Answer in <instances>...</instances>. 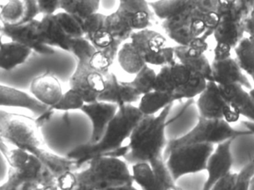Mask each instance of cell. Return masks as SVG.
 <instances>
[{"mask_svg":"<svg viewBox=\"0 0 254 190\" xmlns=\"http://www.w3.org/2000/svg\"><path fill=\"white\" fill-rule=\"evenodd\" d=\"M173 104L163 109L157 116L142 117L128 138V152L123 158L130 165L137 163L149 164L161 190H176L164 157L168 141L166 136V119Z\"/></svg>","mask_w":254,"mask_h":190,"instance_id":"cell-1","label":"cell"},{"mask_svg":"<svg viewBox=\"0 0 254 190\" xmlns=\"http://www.w3.org/2000/svg\"><path fill=\"white\" fill-rule=\"evenodd\" d=\"M37 119L20 113L0 110V138L40 159L57 179L68 172H77V161L61 156L45 148Z\"/></svg>","mask_w":254,"mask_h":190,"instance_id":"cell-2","label":"cell"},{"mask_svg":"<svg viewBox=\"0 0 254 190\" xmlns=\"http://www.w3.org/2000/svg\"><path fill=\"white\" fill-rule=\"evenodd\" d=\"M143 116L138 107L133 104L121 106L99 143L80 146L70 153L68 158L77 161L81 169L94 157L111 156L115 151L125 146V141L128 140Z\"/></svg>","mask_w":254,"mask_h":190,"instance_id":"cell-3","label":"cell"},{"mask_svg":"<svg viewBox=\"0 0 254 190\" xmlns=\"http://www.w3.org/2000/svg\"><path fill=\"white\" fill-rule=\"evenodd\" d=\"M128 165L120 158L94 157L86 163V169L75 172V190H134V182Z\"/></svg>","mask_w":254,"mask_h":190,"instance_id":"cell-4","label":"cell"},{"mask_svg":"<svg viewBox=\"0 0 254 190\" xmlns=\"http://www.w3.org/2000/svg\"><path fill=\"white\" fill-rule=\"evenodd\" d=\"M96 50L86 37L71 40L70 53L75 57L77 65L68 80V85L69 88L83 97L86 103L98 101L105 89V76L89 64V59Z\"/></svg>","mask_w":254,"mask_h":190,"instance_id":"cell-5","label":"cell"},{"mask_svg":"<svg viewBox=\"0 0 254 190\" xmlns=\"http://www.w3.org/2000/svg\"><path fill=\"white\" fill-rule=\"evenodd\" d=\"M247 135H252L249 130L236 129L223 119H209L198 116V121L189 132L177 140L167 141L164 152V159L170 151L179 146L199 143L219 144L230 139Z\"/></svg>","mask_w":254,"mask_h":190,"instance_id":"cell-6","label":"cell"},{"mask_svg":"<svg viewBox=\"0 0 254 190\" xmlns=\"http://www.w3.org/2000/svg\"><path fill=\"white\" fill-rule=\"evenodd\" d=\"M0 190H58V180L40 159L31 155L20 168L9 169L7 182Z\"/></svg>","mask_w":254,"mask_h":190,"instance_id":"cell-7","label":"cell"},{"mask_svg":"<svg viewBox=\"0 0 254 190\" xmlns=\"http://www.w3.org/2000/svg\"><path fill=\"white\" fill-rule=\"evenodd\" d=\"M213 150L214 145L199 143L185 145L170 151L165 161L174 182L185 175L205 171L209 157Z\"/></svg>","mask_w":254,"mask_h":190,"instance_id":"cell-8","label":"cell"},{"mask_svg":"<svg viewBox=\"0 0 254 190\" xmlns=\"http://www.w3.org/2000/svg\"><path fill=\"white\" fill-rule=\"evenodd\" d=\"M128 40L145 64L163 67L176 61L173 47L161 33L146 28L134 31Z\"/></svg>","mask_w":254,"mask_h":190,"instance_id":"cell-9","label":"cell"},{"mask_svg":"<svg viewBox=\"0 0 254 190\" xmlns=\"http://www.w3.org/2000/svg\"><path fill=\"white\" fill-rule=\"evenodd\" d=\"M237 0H219V21L213 30L216 43H225L234 49L244 37L247 16L237 7Z\"/></svg>","mask_w":254,"mask_h":190,"instance_id":"cell-10","label":"cell"},{"mask_svg":"<svg viewBox=\"0 0 254 190\" xmlns=\"http://www.w3.org/2000/svg\"><path fill=\"white\" fill-rule=\"evenodd\" d=\"M233 48L225 43H216L211 63L212 79L219 85L241 84L247 89H252V84L237 59L231 55Z\"/></svg>","mask_w":254,"mask_h":190,"instance_id":"cell-11","label":"cell"},{"mask_svg":"<svg viewBox=\"0 0 254 190\" xmlns=\"http://www.w3.org/2000/svg\"><path fill=\"white\" fill-rule=\"evenodd\" d=\"M196 108L201 117L223 119L230 124L238 122L241 116L225 101L219 91V85L213 81H208L205 89L198 95Z\"/></svg>","mask_w":254,"mask_h":190,"instance_id":"cell-12","label":"cell"},{"mask_svg":"<svg viewBox=\"0 0 254 190\" xmlns=\"http://www.w3.org/2000/svg\"><path fill=\"white\" fill-rule=\"evenodd\" d=\"M207 49L208 43L202 37H197L187 46L177 45L173 47L176 59L190 72L201 75L207 81H213L211 63L205 55Z\"/></svg>","mask_w":254,"mask_h":190,"instance_id":"cell-13","label":"cell"},{"mask_svg":"<svg viewBox=\"0 0 254 190\" xmlns=\"http://www.w3.org/2000/svg\"><path fill=\"white\" fill-rule=\"evenodd\" d=\"M0 32L10 40L27 46L38 55L52 56L55 54V49L45 44L42 40L38 19H34L16 26L1 25Z\"/></svg>","mask_w":254,"mask_h":190,"instance_id":"cell-14","label":"cell"},{"mask_svg":"<svg viewBox=\"0 0 254 190\" xmlns=\"http://www.w3.org/2000/svg\"><path fill=\"white\" fill-rule=\"evenodd\" d=\"M219 0L191 1V31L195 37L207 40L219 21Z\"/></svg>","mask_w":254,"mask_h":190,"instance_id":"cell-15","label":"cell"},{"mask_svg":"<svg viewBox=\"0 0 254 190\" xmlns=\"http://www.w3.org/2000/svg\"><path fill=\"white\" fill-rule=\"evenodd\" d=\"M234 140L230 139L219 143L209 157L205 170L207 178L203 185V190H212L219 179L231 172L233 166L231 146Z\"/></svg>","mask_w":254,"mask_h":190,"instance_id":"cell-16","label":"cell"},{"mask_svg":"<svg viewBox=\"0 0 254 190\" xmlns=\"http://www.w3.org/2000/svg\"><path fill=\"white\" fill-rule=\"evenodd\" d=\"M30 93L48 107L56 105L64 95L61 79L50 70H46L31 81Z\"/></svg>","mask_w":254,"mask_h":190,"instance_id":"cell-17","label":"cell"},{"mask_svg":"<svg viewBox=\"0 0 254 190\" xmlns=\"http://www.w3.org/2000/svg\"><path fill=\"white\" fill-rule=\"evenodd\" d=\"M119 108L117 104L101 101L86 103L83 105L81 110L90 119L92 125V137L89 144H96L101 141Z\"/></svg>","mask_w":254,"mask_h":190,"instance_id":"cell-18","label":"cell"},{"mask_svg":"<svg viewBox=\"0 0 254 190\" xmlns=\"http://www.w3.org/2000/svg\"><path fill=\"white\" fill-rule=\"evenodd\" d=\"M191 73L179 61L163 66L157 73L154 84V91L167 95H173V93L188 83Z\"/></svg>","mask_w":254,"mask_h":190,"instance_id":"cell-19","label":"cell"},{"mask_svg":"<svg viewBox=\"0 0 254 190\" xmlns=\"http://www.w3.org/2000/svg\"><path fill=\"white\" fill-rule=\"evenodd\" d=\"M105 89L98 97V101L113 103L121 107L137 102L141 97L128 82H121L113 73L105 76Z\"/></svg>","mask_w":254,"mask_h":190,"instance_id":"cell-20","label":"cell"},{"mask_svg":"<svg viewBox=\"0 0 254 190\" xmlns=\"http://www.w3.org/2000/svg\"><path fill=\"white\" fill-rule=\"evenodd\" d=\"M40 13L36 0H7L0 9L3 26H16L36 19Z\"/></svg>","mask_w":254,"mask_h":190,"instance_id":"cell-21","label":"cell"},{"mask_svg":"<svg viewBox=\"0 0 254 190\" xmlns=\"http://www.w3.org/2000/svg\"><path fill=\"white\" fill-rule=\"evenodd\" d=\"M0 107L26 109L39 116L44 114L49 108L37 101L31 94L1 84H0Z\"/></svg>","mask_w":254,"mask_h":190,"instance_id":"cell-22","label":"cell"},{"mask_svg":"<svg viewBox=\"0 0 254 190\" xmlns=\"http://www.w3.org/2000/svg\"><path fill=\"white\" fill-rule=\"evenodd\" d=\"M128 20L133 31L149 28L153 11L146 0H119L118 7Z\"/></svg>","mask_w":254,"mask_h":190,"instance_id":"cell-23","label":"cell"},{"mask_svg":"<svg viewBox=\"0 0 254 190\" xmlns=\"http://www.w3.org/2000/svg\"><path fill=\"white\" fill-rule=\"evenodd\" d=\"M107 15L94 13L83 20L85 37L99 50L107 49L114 43V39L106 26Z\"/></svg>","mask_w":254,"mask_h":190,"instance_id":"cell-24","label":"cell"},{"mask_svg":"<svg viewBox=\"0 0 254 190\" xmlns=\"http://www.w3.org/2000/svg\"><path fill=\"white\" fill-rule=\"evenodd\" d=\"M40 31L43 43L51 47L70 52L71 39L65 35L55 14L43 15L40 20Z\"/></svg>","mask_w":254,"mask_h":190,"instance_id":"cell-25","label":"cell"},{"mask_svg":"<svg viewBox=\"0 0 254 190\" xmlns=\"http://www.w3.org/2000/svg\"><path fill=\"white\" fill-rule=\"evenodd\" d=\"M31 49L11 40L0 45V70L11 71L26 62L31 55Z\"/></svg>","mask_w":254,"mask_h":190,"instance_id":"cell-26","label":"cell"},{"mask_svg":"<svg viewBox=\"0 0 254 190\" xmlns=\"http://www.w3.org/2000/svg\"><path fill=\"white\" fill-rule=\"evenodd\" d=\"M219 88L225 101L241 116L250 108L252 104V95L241 84L219 85Z\"/></svg>","mask_w":254,"mask_h":190,"instance_id":"cell-27","label":"cell"},{"mask_svg":"<svg viewBox=\"0 0 254 190\" xmlns=\"http://www.w3.org/2000/svg\"><path fill=\"white\" fill-rule=\"evenodd\" d=\"M106 26L114 39V43L112 46L118 49H120L123 43L129 40L130 36L134 32L127 18L119 9L107 15Z\"/></svg>","mask_w":254,"mask_h":190,"instance_id":"cell-28","label":"cell"},{"mask_svg":"<svg viewBox=\"0 0 254 190\" xmlns=\"http://www.w3.org/2000/svg\"><path fill=\"white\" fill-rule=\"evenodd\" d=\"M192 0H158L149 2L152 11L161 20L170 19L190 10Z\"/></svg>","mask_w":254,"mask_h":190,"instance_id":"cell-29","label":"cell"},{"mask_svg":"<svg viewBox=\"0 0 254 190\" xmlns=\"http://www.w3.org/2000/svg\"><path fill=\"white\" fill-rule=\"evenodd\" d=\"M173 95L152 91L143 94L139 100L138 109L143 116H152L174 103Z\"/></svg>","mask_w":254,"mask_h":190,"instance_id":"cell-30","label":"cell"},{"mask_svg":"<svg viewBox=\"0 0 254 190\" xmlns=\"http://www.w3.org/2000/svg\"><path fill=\"white\" fill-rule=\"evenodd\" d=\"M237 62L254 82V38L244 37L234 48Z\"/></svg>","mask_w":254,"mask_h":190,"instance_id":"cell-31","label":"cell"},{"mask_svg":"<svg viewBox=\"0 0 254 190\" xmlns=\"http://www.w3.org/2000/svg\"><path fill=\"white\" fill-rule=\"evenodd\" d=\"M131 175L134 182L142 189L161 190L153 170L147 163H137L133 164Z\"/></svg>","mask_w":254,"mask_h":190,"instance_id":"cell-32","label":"cell"},{"mask_svg":"<svg viewBox=\"0 0 254 190\" xmlns=\"http://www.w3.org/2000/svg\"><path fill=\"white\" fill-rule=\"evenodd\" d=\"M207 82L208 81L201 75L191 73V77L188 83L173 93V99L175 101L193 99L205 89Z\"/></svg>","mask_w":254,"mask_h":190,"instance_id":"cell-33","label":"cell"},{"mask_svg":"<svg viewBox=\"0 0 254 190\" xmlns=\"http://www.w3.org/2000/svg\"><path fill=\"white\" fill-rule=\"evenodd\" d=\"M57 19L65 35L71 39H77L85 37L83 20L76 16L75 15L61 12L55 13Z\"/></svg>","mask_w":254,"mask_h":190,"instance_id":"cell-34","label":"cell"},{"mask_svg":"<svg viewBox=\"0 0 254 190\" xmlns=\"http://www.w3.org/2000/svg\"><path fill=\"white\" fill-rule=\"evenodd\" d=\"M156 75L157 73L149 65H146L134 75L132 81L128 82L142 95L153 91Z\"/></svg>","mask_w":254,"mask_h":190,"instance_id":"cell-35","label":"cell"},{"mask_svg":"<svg viewBox=\"0 0 254 190\" xmlns=\"http://www.w3.org/2000/svg\"><path fill=\"white\" fill-rule=\"evenodd\" d=\"M86 104L83 97L73 89H69L64 93L61 101L53 107H49L50 110L60 111H70V110H81Z\"/></svg>","mask_w":254,"mask_h":190,"instance_id":"cell-36","label":"cell"},{"mask_svg":"<svg viewBox=\"0 0 254 190\" xmlns=\"http://www.w3.org/2000/svg\"><path fill=\"white\" fill-rule=\"evenodd\" d=\"M254 177V158L251 160L240 173H237L235 190H249Z\"/></svg>","mask_w":254,"mask_h":190,"instance_id":"cell-37","label":"cell"},{"mask_svg":"<svg viewBox=\"0 0 254 190\" xmlns=\"http://www.w3.org/2000/svg\"><path fill=\"white\" fill-rule=\"evenodd\" d=\"M101 0H80L75 16L84 20L94 13H98Z\"/></svg>","mask_w":254,"mask_h":190,"instance_id":"cell-38","label":"cell"},{"mask_svg":"<svg viewBox=\"0 0 254 190\" xmlns=\"http://www.w3.org/2000/svg\"><path fill=\"white\" fill-rule=\"evenodd\" d=\"M237 173H227L216 182L212 190H235L237 185Z\"/></svg>","mask_w":254,"mask_h":190,"instance_id":"cell-39","label":"cell"},{"mask_svg":"<svg viewBox=\"0 0 254 190\" xmlns=\"http://www.w3.org/2000/svg\"><path fill=\"white\" fill-rule=\"evenodd\" d=\"M58 190H75L77 186V177L75 172H68L58 179Z\"/></svg>","mask_w":254,"mask_h":190,"instance_id":"cell-40","label":"cell"},{"mask_svg":"<svg viewBox=\"0 0 254 190\" xmlns=\"http://www.w3.org/2000/svg\"><path fill=\"white\" fill-rule=\"evenodd\" d=\"M39 12L43 15L55 14L60 9V0H36Z\"/></svg>","mask_w":254,"mask_h":190,"instance_id":"cell-41","label":"cell"},{"mask_svg":"<svg viewBox=\"0 0 254 190\" xmlns=\"http://www.w3.org/2000/svg\"><path fill=\"white\" fill-rule=\"evenodd\" d=\"M80 0H60V8L64 12L75 15L78 9Z\"/></svg>","mask_w":254,"mask_h":190,"instance_id":"cell-42","label":"cell"},{"mask_svg":"<svg viewBox=\"0 0 254 190\" xmlns=\"http://www.w3.org/2000/svg\"><path fill=\"white\" fill-rule=\"evenodd\" d=\"M245 31L249 34V37L254 38V0L252 8L245 20Z\"/></svg>","mask_w":254,"mask_h":190,"instance_id":"cell-43","label":"cell"},{"mask_svg":"<svg viewBox=\"0 0 254 190\" xmlns=\"http://www.w3.org/2000/svg\"><path fill=\"white\" fill-rule=\"evenodd\" d=\"M253 1L254 0H237V7L247 16L252 8Z\"/></svg>","mask_w":254,"mask_h":190,"instance_id":"cell-44","label":"cell"},{"mask_svg":"<svg viewBox=\"0 0 254 190\" xmlns=\"http://www.w3.org/2000/svg\"><path fill=\"white\" fill-rule=\"evenodd\" d=\"M249 92H250L251 95H252V105H251L250 108L246 110L242 116L247 118L249 120L253 121V122H254V88L251 89Z\"/></svg>","mask_w":254,"mask_h":190,"instance_id":"cell-45","label":"cell"},{"mask_svg":"<svg viewBox=\"0 0 254 190\" xmlns=\"http://www.w3.org/2000/svg\"><path fill=\"white\" fill-rule=\"evenodd\" d=\"M243 124L246 126L247 130L252 133V135H254V122L251 120L243 121Z\"/></svg>","mask_w":254,"mask_h":190,"instance_id":"cell-46","label":"cell"},{"mask_svg":"<svg viewBox=\"0 0 254 190\" xmlns=\"http://www.w3.org/2000/svg\"><path fill=\"white\" fill-rule=\"evenodd\" d=\"M249 190H254V179H252V182H251L250 188H249Z\"/></svg>","mask_w":254,"mask_h":190,"instance_id":"cell-47","label":"cell"},{"mask_svg":"<svg viewBox=\"0 0 254 190\" xmlns=\"http://www.w3.org/2000/svg\"><path fill=\"white\" fill-rule=\"evenodd\" d=\"M2 43V40H1V32H0V45H1Z\"/></svg>","mask_w":254,"mask_h":190,"instance_id":"cell-48","label":"cell"},{"mask_svg":"<svg viewBox=\"0 0 254 190\" xmlns=\"http://www.w3.org/2000/svg\"><path fill=\"white\" fill-rule=\"evenodd\" d=\"M1 22H0V31H1Z\"/></svg>","mask_w":254,"mask_h":190,"instance_id":"cell-49","label":"cell"}]
</instances>
